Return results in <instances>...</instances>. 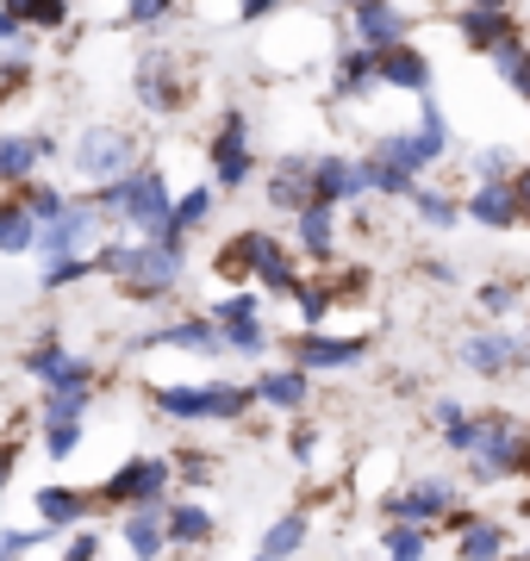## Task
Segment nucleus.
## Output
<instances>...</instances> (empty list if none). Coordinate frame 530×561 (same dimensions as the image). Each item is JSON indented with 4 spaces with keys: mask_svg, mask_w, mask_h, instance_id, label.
Wrapping results in <instances>:
<instances>
[{
    "mask_svg": "<svg viewBox=\"0 0 530 561\" xmlns=\"http://www.w3.org/2000/svg\"><path fill=\"white\" fill-rule=\"evenodd\" d=\"M263 306H256V294L250 287H238V294H224L219 306H212V324H224V319H256Z\"/></svg>",
    "mask_w": 530,
    "mask_h": 561,
    "instance_id": "obj_46",
    "label": "nucleus"
},
{
    "mask_svg": "<svg viewBox=\"0 0 530 561\" xmlns=\"http://www.w3.org/2000/svg\"><path fill=\"white\" fill-rule=\"evenodd\" d=\"M169 13H175V0H125V25H163Z\"/></svg>",
    "mask_w": 530,
    "mask_h": 561,
    "instance_id": "obj_44",
    "label": "nucleus"
},
{
    "mask_svg": "<svg viewBox=\"0 0 530 561\" xmlns=\"http://www.w3.org/2000/svg\"><path fill=\"white\" fill-rule=\"evenodd\" d=\"M312 201H325V206H362V201H375V194H368L362 157H337V150L312 157Z\"/></svg>",
    "mask_w": 530,
    "mask_h": 561,
    "instance_id": "obj_13",
    "label": "nucleus"
},
{
    "mask_svg": "<svg viewBox=\"0 0 530 561\" xmlns=\"http://www.w3.org/2000/svg\"><path fill=\"white\" fill-rule=\"evenodd\" d=\"M25 38V20H13L7 7H0V44H20Z\"/></svg>",
    "mask_w": 530,
    "mask_h": 561,
    "instance_id": "obj_53",
    "label": "nucleus"
},
{
    "mask_svg": "<svg viewBox=\"0 0 530 561\" xmlns=\"http://www.w3.org/2000/svg\"><path fill=\"white\" fill-rule=\"evenodd\" d=\"M7 13L25 20V32H57L69 20V0H7Z\"/></svg>",
    "mask_w": 530,
    "mask_h": 561,
    "instance_id": "obj_39",
    "label": "nucleus"
},
{
    "mask_svg": "<svg viewBox=\"0 0 530 561\" xmlns=\"http://www.w3.org/2000/svg\"><path fill=\"white\" fill-rule=\"evenodd\" d=\"M143 343L194 350V356H219V350H224V337H219V324H212V319H175V324H163V331H150Z\"/></svg>",
    "mask_w": 530,
    "mask_h": 561,
    "instance_id": "obj_26",
    "label": "nucleus"
},
{
    "mask_svg": "<svg viewBox=\"0 0 530 561\" xmlns=\"http://www.w3.org/2000/svg\"><path fill=\"white\" fill-rule=\"evenodd\" d=\"M44 449L57 461H69L82 449V419H44Z\"/></svg>",
    "mask_w": 530,
    "mask_h": 561,
    "instance_id": "obj_42",
    "label": "nucleus"
},
{
    "mask_svg": "<svg viewBox=\"0 0 530 561\" xmlns=\"http://www.w3.org/2000/svg\"><path fill=\"white\" fill-rule=\"evenodd\" d=\"M62 561H94V537H69V549H62Z\"/></svg>",
    "mask_w": 530,
    "mask_h": 561,
    "instance_id": "obj_52",
    "label": "nucleus"
},
{
    "mask_svg": "<svg viewBox=\"0 0 530 561\" xmlns=\"http://www.w3.org/2000/svg\"><path fill=\"white\" fill-rule=\"evenodd\" d=\"M69 162H76L82 181L113 187V181H125L131 169H138V138L119 131V125H88L82 138H76V150H69Z\"/></svg>",
    "mask_w": 530,
    "mask_h": 561,
    "instance_id": "obj_6",
    "label": "nucleus"
},
{
    "mask_svg": "<svg viewBox=\"0 0 530 561\" xmlns=\"http://www.w3.org/2000/svg\"><path fill=\"white\" fill-rule=\"evenodd\" d=\"M462 7H487V13H511L518 0H462Z\"/></svg>",
    "mask_w": 530,
    "mask_h": 561,
    "instance_id": "obj_54",
    "label": "nucleus"
},
{
    "mask_svg": "<svg viewBox=\"0 0 530 561\" xmlns=\"http://www.w3.org/2000/svg\"><path fill=\"white\" fill-rule=\"evenodd\" d=\"M250 387H256V405H275V412H300V405L312 400V375H307V368H293V362L256 375Z\"/></svg>",
    "mask_w": 530,
    "mask_h": 561,
    "instance_id": "obj_25",
    "label": "nucleus"
},
{
    "mask_svg": "<svg viewBox=\"0 0 530 561\" xmlns=\"http://www.w3.org/2000/svg\"><path fill=\"white\" fill-rule=\"evenodd\" d=\"M50 157V138L32 131H0V181H32V169Z\"/></svg>",
    "mask_w": 530,
    "mask_h": 561,
    "instance_id": "obj_28",
    "label": "nucleus"
},
{
    "mask_svg": "<svg viewBox=\"0 0 530 561\" xmlns=\"http://www.w3.org/2000/svg\"><path fill=\"white\" fill-rule=\"evenodd\" d=\"M25 375L44 381L50 393H88V381H94V368H88L82 356H69L57 343V331H44V337L25 350Z\"/></svg>",
    "mask_w": 530,
    "mask_h": 561,
    "instance_id": "obj_12",
    "label": "nucleus"
},
{
    "mask_svg": "<svg viewBox=\"0 0 530 561\" xmlns=\"http://www.w3.org/2000/svg\"><path fill=\"white\" fill-rule=\"evenodd\" d=\"M268 206L287 213V219H300L312 206V157H281L268 169Z\"/></svg>",
    "mask_w": 530,
    "mask_h": 561,
    "instance_id": "obj_19",
    "label": "nucleus"
},
{
    "mask_svg": "<svg viewBox=\"0 0 530 561\" xmlns=\"http://www.w3.org/2000/svg\"><path fill=\"white\" fill-rule=\"evenodd\" d=\"M511 556H518L511 524L506 518H487V512H481V518L456 537V561H511Z\"/></svg>",
    "mask_w": 530,
    "mask_h": 561,
    "instance_id": "obj_23",
    "label": "nucleus"
},
{
    "mask_svg": "<svg viewBox=\"0 0 530 561\" xmlns=\"http://www.w3.org/2000/svg\"><path fill=\"white\" fill-rule=\"evenodd\" d=\"M206 157H212V181H219L224 194H238L250 175H256V150H250V119L231 106L219 119V131H212V144H206Z\"/></svg>",
    "mask_w": 530,
    "mask_h": 561,
    "instance_id": "obj_11",
    "label": "nucleus"
},
{
    "mask_svg": "<svg viewBox=\"0 0 530 561\" xmlns=\"http://www.w3.org/2000/svg\"><path fill=\"white\" fill-rule=\"evenodd\" d=\"M462 505V486L449 481V474H418V481L393 486L388 500H381V512H388V524H449V512Z\"/></svg>",
    "mask_w": 530,
    "mask_h": 561,
    "instance_id": "obj_7",
    "label": "nucleus"
},
{
    "mask_svg": "<svg viewBox=\"0 0 530 561\" xmlns=\"http://www.w3.org/2000/svg\"><path fill=\"white\" fill-rule=\"evenodd\" d=\"M131 94H138L150 113H175V106L187 101V81H182V69H175L169 57H150L138 69V81H131Z\"/></svg>",
    "mask_w": 530,
    "mask_h": 561,
    "instance_id": "obj_22",
    "label": "nucleus"
},
{
    "mask_svg": "<svg viewBox=\"0 0 530 561\" xmlns=\"http://www.w3.org/2000/svg\"><path fill=\"white\" fill-rule=\"evenodd\" d=\"M430 424H437V437H443V449H456V456L469 461L474 449H481V437H487V419L481 412H469L462 400H430Z\"/></svg>",
    "mask_w": 530,
    "mask_h": 561,
    "instance_id": "obj_18",
    "label": "nucleus"
},
{
    "mask_svg": "<svg viewBox=\"0 0 530 561\" xmlns=\"http://www.w3.org/2000/svg\"><path fill=\"white\" fill-rule=\"evenodd\" d=\"M169 481H175V468H169V461L138 456V461H125L119 474L106 481V500H119V505H131V512H143V505H157L169 493Z\"/></svg>",
    "mask_w": 530,
    "mask_h": 561,
    "instance_id": "obj_15",
    "label": "nucleus"
},
{
    "mask_svg": "<svg viewBox=\"0 0 530 561\" xmlns=\"http://www.w3.org/2000/svg\"><path fill=\"white\" fill-rule=\"evenodd\" d=\"M493 62V81L506 88V94H518V101H530V38H518V44H506L499 57H487Z\"/></svg>",
    "mask_w": 530,
    "mask_h": 561,
    "instance_id": "obj_33",
    "label": "nucleus"
},
{
    "mask_svg": "<svg viewBox=\"0 0 530 561\" xmlns=\"http://www.w3.org/2000/svg\"><path fill=\"white\" fill-rule=\"evenodd\" d=\"M375 88H381V57L362 50V44H349L337 57V69H331V101H368Z\"/></svg>",
    "mask_w": 530,
    "mask_h": 561,
    "instance_id": "obj_21",
    "label": "nucleus"
},
{
    "mask_svg": "<svg viewBox=\"0 0 530 561\" xmlns=\"http://www.w3.org/2000/svg\"><path fill=\"white\" fill-rule=\"evenodd\" d=\"M430 81H437V69H430V57L418 50V44H400V50L381 57V88H393V94L430 101Z\"/></svg>",
    "mask_w": 530,
    "mask_h": 561,
    "instance_id": "obj_20",
    "label": "nucleus"
},
{
    "mask_svg": "<svg viewBox=\"0 0 530 561\" xmlns=\"http://www.w3.org/2000/svg\"><path fill=\"white\" fill-rule=\"evenodd\" d=\"M219 275L231 280H256V287H268V294H281V300H293L300 294V262L287 256V243L275 238V231H238V238L219 250Z\"/></svg>",
    "mask_w": 530,
    "mask_h": 561,
    "instance_id": "obj_3",
    "label": "nucleus"
},
{
    "mask_svg": "<svg viewBox=\"0 0 530 561\" xmlns=\"http://www.w3.org/2000/svg\"><path fill=\"white\" fill-rule=\"evenodd\" d=\"M287 449H293L300 461H312V456H319V431H312V424H300V431L287 437Z\"/></svg>",
    "mask_w": 530,
    "mask_h": 561,
    "instance_id": "obj_49",
    "label": "nucleus"
},
{
    "mask_svg": "<svg viewBox=\"0 0 530 561\" xmlns=\"http://www.w3.org/2000/svg\"><path fill=\"white\" fill-rule=\"evenodd\" d=\"M469 225L474 231H487V238H506V231H525V213H518V194H511V181H474L469 194Z\"/></svg>",
    "mask_w": 530,
    "mask_h": 561,
    "instance_id": "obj_14",
    "label": "nucleus"
},
{
    "mask_svg": "<svg viewBox=\"0 0 530 561\" xmlns=\"http://www.w3.org/2000/svg\"><path fill=\"white\" fill-rule=\"evenodd\" d=\"M169 542H187V549L212 542V512H200V505H175V512H169Z\"/></svg>",
    "mask_w": 530,
    "mask_h": 561,
    "instance_id": "obj_40",
    "label": "nucleus"
},
{
    "mask_svg": "<svg viewBox=\"0 0 530 561\" xmlns=\"http://www.w3.org/2000/svg\"><path fill=\"white\" fill-rule=\"evenodd\" d=\"M518 474H530V424L487 419V437H481V449L469 456V481L499 486V481H518Z\"/></svg>",
    "mask_w": 530,
    "mask_h": 561,
    "instance_id": "obj_4",
    "label": "nucleus"
},
{
    "mask_svg": "<svg viewBox=\"0 0 530 561\" xmlns=\"http://www.w3.org/2000/svg\"><path fill=\"white\" fill-rule=\"evenodd\" d=\"M525 306V280L518 275H493L474 287V312H481V324H511V312Z\"/></svg>",
    "mask_w": 530,
    "mask_h": 561,
    "instance_id": "obj_27",
    "label": "nucleus"
},
{
    "mask_svg": "<svg viewBox=\"0 0 530 561\" xmlns=\"http://www.w3.org/2000/svg\"><path fill=\"white\" fill-rule=\"evenodd\" d=\"M44 243V225L25 213V201H0V250L7 256H32Z\"/></svg>",
    "mask_w": 530,
    "mask_h": 561,
    "instance_id": "obj_30",
    "label": "nucleus"
},
{
    "mask_svg": "<svg viewBox=\"0 0 530 561\" xmlns=\"http://www.w3.org/2000/svg\"><path fill=\"white\" fill-rule=\"evenodd\" d=\"M375 337L368 331H300L293 337V368H307V375H344L356 362H368Z\"/></svg>",
    "mask_w": 530,
    "mask_h": 561,
    "instance_id": "obj_9",
    "label": "nucleus"
},
{
    "mask_svg": "<svg viewBox=\"0 0 530 561\" xmlns=\"http://www.w3.org/2000/svg\"><path fill=\"white\" fill-rule=\"evenodd\" d=\"M293 306H300V331H325L331 306H337V280H300Z\"/></svg>",
    "mask_w": 530,
    "mask_h": 561,
    "instance_id": "obj_35",
    "label": "nucleus"
},
{
    "mask_svg": "<svg viewBox=\"0 0 530 561\" xmlns=\"http://www.w3.org/2000/svg\"><path fill=\"white\" fill-rule=\"evenodd\" d=\"M101 268L113 280H119L131 300H163V294H175L187 275V250H169V243H113V250H101Z\"/></svg>",
    "mask_w": 530,
    "mask_h": 561,
    "instance_id": "obj_1",
    "label": "nucleus"
},
{
    "mask_svg": "<svg viewBox=\"0 0 530 561\" xmlns=\"http://www.w3.org/2000/svg\"><path fill=\"white\" fill-rule=\"evenodd\" d=\"M418 275H425L430 287H456V280H462V268H456L449 256H425V262H418Z\"/></svg>",
    "mask_w": 530,
    "mask_h": 561,
    "instance_id": "obj_48",
    "label": "nucleus"
},
{
    "mask_svg": "<svg viewBox=\"0 0 530 561\" xmlns=\"http://www.w3.org/2000/svg\"><path fill=\"white\" fill-rule=\"evenodd\" d=\"M293 243H300V256L307 262H331L337 256V243H344V206L312 201L307 213L293 219Z\"/></svg>",
    "mask_w": 530,
    "mask_h": 561,
    "instance_id": "obj_17",
    "label": "nucleus"
},
{
    "mask_svg": "<svg viewBox=\"0 0 530 561\" xmlns=\"http://www.w3.org/2000/svg\"><path fill=\"white\" fill-rule=\"evenodd\" d=\"M381 556L388 561H425L430 556V530L425 524H388V530H381Z\"/></svg>",
    "mask_w": 530,
    "mask_h": 561,
    "instance_id": "obj_37",
    "label": "nucleus"
},
{
    "mask_svg": "<svg viewBox=\"0 0 530 561\" xmlns=\"http://www.w3.org/2000/svg\"><path fill=\"white\" fill-rule=\"evenodd\" d=\"M125 549L138 561H157L163 556V542H169V518H157V505H143V512H125Z\"/></svg>",
    "mask_w": 530,
    "mask_h": 561,
    "instance_id": "obj_31",
    "label": "nucleus"
},
{
    "mask_svg": "<svg viewBox=\"0 0 530 561\" xmlns=\"http://www.w3.org/2000/svg\"><path fill=\"white\" fill-rule=\"evenodd\" d=\"M256 561H263V556H256Z\"/></svg>",
    "mask_w": 530,
    "mask_h": 561,
    "instance_id": "obj_58",
    "label": "nucleus"
},
{
    "mask_svg": "<svg viewBox=\"0 0 530 561\" xmlns=\"http://www.w3.org/2000/svg\"><path fill=\"white\" fill-rule=\"evenodd\" d=\"M106 231V213L94 201H69V213H62L57 225H44V243L38 256L44 262H94V243H101Z\"/></svg>",
    "mask_w": 530,
    "mask_h": 561,
    "instance_id": "obj_8",
    "label": "nucleus"
},
{
    "mask_svg": "<svg viewBox=\"0 0 530 561\" xmlns=\"http://www.w3.org/2000/svg\"><path fill=\"white\" fill-rule=\"evenodd\" d=\"M94 206H101L106 219H119L125 231H143L150 243L163 238L169 219H175V201H169V175H163V169H131L125 181L101 187Z\"/></svg>",
    "mask_w": 530,
    "mask_h": 561,
    "instance_id": "obj_2",
    "label": "nucleus"
},
{
    "mask_svg": "<svg viewBox=\"0 0 530 561\" xmlns=\"http://www.w3.org/2000/svg\"><path fill=\"white\" fill-rule=\"evenodd\" d=\"M344 25H349V44H362V50H375V57L412 44V13L400 7V0H356V7L344 13Z\"/></svg>",
    "mask_w": 530,
    "mask_h": 561,
    "instance_id": "obj_10",
    "label": "nucleus"
},
{
    "mask_svg": "<svg viewBox=\"0 0 530 561\" xmlns=\"http://www.w3.org/2000/svg\"><path fill=\"white\" fill-rule=\"evenodd\" d=\"M469 175L474 181H511L518 175V157H511L506 144H481V150L469 157Z\"/></svg>",
    "mask_w": 530,
    "mask_h": 561,
    "instance_id": "obj_41",
    "label": "nucleus"
},
{
    "mask_svg": "<svg viewBox=\"0 0 530 561\" xmlns=\"http://www.w3.org/2000/svg\"><path fill=\"white\" fill-rule=\"evenodd\" d=\"M511 194H518V213H525V231H530V162H518V175H511Z\"/></svg>",
    "mask_w": 530,
    "mask_h": 561,
    "instance_id": "obj_51",
    "label": "nucleus"
},
{
    "mask_svg": "<svg viewBox=\"0 0 530 561\" xmlns=\"http://www.w3.org/2000/svg\"><path fill=\"white\" fill-rule=\"evenodd\" d=\"M94 268H101V256L94 262H50V268H44V287H50V294H57V287H76V280H88Z\"/></svg>",
    "mask_w": 530,
    "mask_h": 561,
    "instance_id": "obj_45",
    "label": "nucleus"
},
{
    "mask_svg": "<svg viewBox=\"0 0 530 561\" xmlns=\"http://www.w3.org/2000/svg\"><path fill=\"white\" fill-rule=\"evenodd\" d=\"M511 561H530V542H525V549H518V556H511Z\"/></svg>",
    "mask_w": 530,
    "mask_h": 561,
    "instance_id": "obj_56",
    "label": "nucleus"
},
{
    "mask_svg": "<svg viewBox=\"0 0 530 561\" xmlns=\"http://www.w3.org/2000/svg\"><path fill=\"white\" fill-rule=\"evenodd\" d=\"M456 32L481 57H499L506 44L530 38V25H518V13H487V7H456Z\"/></svg>",
    "mask_w": 530,
    "mask_h": 561,
    "instance_id": "obj_16",
    "label": "nucleus"
},
{
    "mask_svg": "<svg viewBox=\"0 0 530 561\" xmlns=\"http://www.w3.org/2000/svg\"><path fill=\"white\" fill-rule=\"evenodd\" d=\"M88 393H44V419H82Z\"/></svg>",
    "mask_w": 530,
    "mask_h": 561,
    "instance_id": "obj_47",
    "label": "nucleus"
},
{
    "mask_svg": "<svg viewBox=\"0 0 530 561\" xmlns=\"http://www.w3.org/2000/svg\"><path fill=\"white\" fill-rule=\"evenodd\" d=\"M412 219H418V231H456V225H469V206H462V194L456 187H418L412 194Z\"/></svg>",
    "mask_w": 530,
    "mask_h": 561,
    "instance_id": "obj_24",
    "label": "nucleus"
},
{
    "mask_svg": "<svg viewBox=\"0 0 530 561\" xmlns=\"http://www.w3.org/2000/svg\"><path fill=\"white\" fill-rule=\"evenodd\" d=\"M20 201H25V213H32V219H38V225H57L62 213H69V201H62L57 187H25Z\"/></svg>",
    "mask_w": 530,
    "mask_h": 561,
    "instance_id": "obj_43",
    "label": "nucleus"
},
{
    "mask_svg": "<svg viewBox=\"0 0 530 561\" xmlns=\"http://www.w3.org/2000/svg\"><path fill=\"white\" fill-rule=\"evenodd\" d=\"M300 549H307V512H287V518L268 524L263 561H287V556H300Z\"/></svg>",
    "mask_w": 530,
    "mask_h": 561,
    "instance_id": "obj_36",
    "label": "nucleus"
},
{
    "mask_svg": "<svg viewBox=\"0 0 530 561\" xmlns=\"http://www.w3.org/2000/svg\"><path fill=\"white\" fill-rule=\"evenodd\" d=\"M456 362L474 368L481 381H506V375H518L530 362V331H518V324H481V331H469V337L456 343Z\"/></svg>",
    "mask_w": 530,
    "mask_h": 561,
    "instance_id": "obj_5",
    "label": "nucleus"
},
{
    "mask_svg": "<svg viewBox=\"0 0 530 561\" xmlns=\"http://www.w3.org/2000/svg\"><path fill=\"white\" fill-rule=\"evenodd\" d=\"M7 474H13V449H0V486H7Z\"/></svg>",
    "mask_w": 530,
    "mask_h": 561,
    "instance_id": "obj_55",
    "label": "nucleus"
},
{
    "mask_svg": "<svg viewBox=\"0 0 530 561\" xmlns=\"http://www.w3.org/2000/svg\"><path fill=\"white\" fill-rule=\"evenodd\" d=\"M219 337H224V350H231V356H268V324H263V312H256V319H224Z\"/></svg>",
    "mask_w": 530,
    "mask_h": 561,
    "instance_id": "obj_38",
    "label": "nucleus"
},
{
    "mask_svg": "<svg viewBox=\"0 0 530 561\" xmlns=\"http://www.w3.org/2000/svg\"><path fill=\"white\" fill-rule=\"evenodd\" d=\"M212 206H219V194L212 187H187L182 201H175V219H169V231L157 243H169V250H187V231H200L206 219H212Z\"/></svg>",
    "mask_w": 530,
    "mask_h": 561,
    "instance_id": "obj_29",
    "label": "nucleus"
},
{
    "mask_svg": "<svg viewBox=\"0 0 530 561\" xmlns=\"http://www.w3.org/2000/svg\"><path fill=\"white\" fill-rule=\"evenodd\" d=\"M157 412H169V419H212V393H206V381H182V387H157Z\"/></svg>",
    "mask_w": 530,
    "mask_h": 561,
    "instance_id": "obj_32",
    "label": "nucleus"
},
{
    "mask_svg": "<svg viewBox=\"0 0 530 561\" xmlns=\"http://www.w3.org/2000/svg\"><path fill=\"white\" fill-rule=\"evenodd\" d=\"M275 7H281V0H238V20H244V25H263Z\"/></svg>",
    "mask_w": 530,
    "mask_h": 561,
    "instance_id": "obj_50",
    "label": "nucleus"
},
{
    "mask_svg": "<svg viewBox=\"0 0 530 561\" xmlns=\"http://www.w3.org/2000/svg\"><path fill=\"white\" fill-rule=\"evenodd\" d=\"M82 512H88V493H76V486H44V493H38V524H44V530L82 524Z\"/></svg>",
    "mask_w": 530,
    "mask_h": 561,
    "instance_id": "obj_34",
    "label": "nucleus"
},
{
    "mask_svg": "<svg viewBox=\"0 0 530 561\" xmlns=\"http://www.w3.org/2000/svg\"><path fill=\"white\" fill-rule=\"evenodd\" d=\"M344 7H356V0H344Z\"/></svg>",
    "mask_w": 530,
    "mask_h": 561,
    "instance_id": "obj_57",
    "label": "nucleus"
}]
</instances>
